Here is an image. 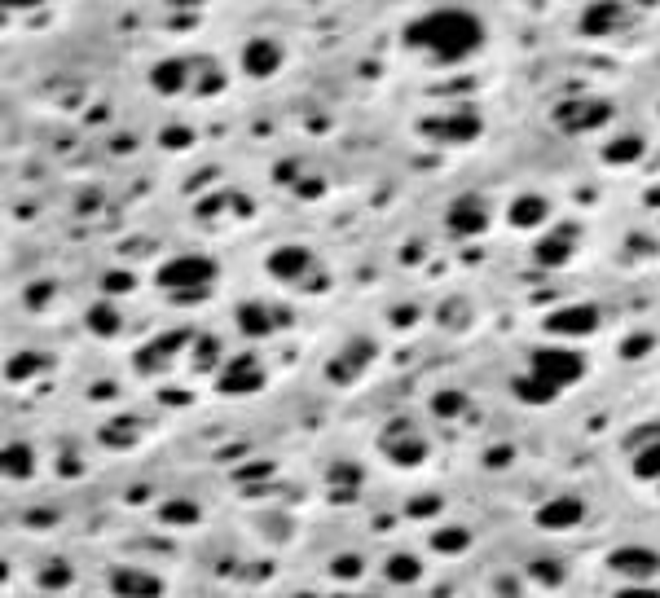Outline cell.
Instances as JSON below:
<instances>
[{"instance_id": "obj_1", "label": "cell", "mask_w": 660, "mask_h": 598, "mask_svg": "<svg viewBox=\"0 0 660 598\" xmlns=\"http://www.w3.org/2000/svg\"><path fill=\"white\" fill-rule=\"evenodd\" d=\"M484 40V27L476 14H462V9H436V14L418 18L410 31H405V44L423 49L427 58L440 62H462L467 53H476Z\"/></svg>"}, {"instance_id": "obj_2", "label": "cell", "mask_w": 660, "mask_h": 598, "mask_svg": "<svg viewBox=\"0 0 660 598\" xmlns=\"http://www.w3.org/2000/svg\"><path fill=\"white\" fill-rule=\"evenodd\" d=\"M542 383H550L555 392H564V387L581 383L586 379V357H581L577 348H568V343H546V348L533 352V370Z\"/></svg>"}, {"instance_id": "obj_3", "label": "cell", "mask_w": 660, "mask_h": 598, "mask_svg": "<svg viewBox=\"0 0 660 598\" xmlns=\"http://www.w3.org/2000/svg\"><path fill=\"white\" fill-rule=\"evenodd\" d=\"M216 278V264L203 260V256H181V260H168L159 273H154V282L163 286V291L172 295H185V291H207Z\"/></svg>"}, {"instance_id": "obj_4", "label": "cell", "mask_w": 660, "mask_h": 598, "mask_svg": "<svg viewBox=\"0 0 660 598\" xmlns=\"http://www.w3.org/2000/svg\"><path fill=\"white\" fill-rule=\"evenodd\" d=\"M379 449H383V458L392 462V467H423L427 462V440L418 436V431H410V427H388L383 431V440H379Z\"/></svg>"}, {"instance_id": "obj_5", "label": "cell", "mask_w": 660, "mask_h": 598, "mask_svg": "<svg viewBox=\"0 0 660 598\" xmlns=\"http://www.w3.org/2000/svg\"><path fill=\"white\" fill-rule=\"evenodd\" d=\"M546 335H559V339H581V335H594L599 330V308L594 304H564V308H555L546 321Z\"/></svg>"}, {"instance_id": "obj_6", "label": "cell", "mask_w": 660, "mask_h": 598, "mask_svg": "<svg viewBox=\"0 0 660 598\" xmlns=\"http://www.w3.org/2000/svg\"><path fill=\"white\" fill-rule=\"evenodd\" d=\"M608 568H612L621 581L643 585V581H652L656 572H660V555H656L652 546H616L612 559H608Z\"/></svg>"}, {"instance_id": "obj_7", "label": "cell", "mask_w": 660, "mask_h": 598, "mask_svg": "<svg viewBox=\"0 0 660 598\" xmlns=\"http://www.w3.org/2000/svg\"><path fill=\"white\" fill-rule=\"evenodd\" d=\"M581 524H586V502L581 497H550L537 511V528H546V533H572Z\"/></svg>"}, {"instance_id": "obj_8", "label": "cell", "mask_w": 660, "mask_h": 598, "mask_svg": "<svg viewBox=\"0 0 660 598\" xmlns=\"http://www.w3.org/2000/svg\"><path fill=\"white\" fill-rule=\"evenodd\" d=\"M216 387L225 396H247V392H260L264 387V365L260 361H251V357H238V361H229V365H220V379Z\"/></svg>"}, {"instance_id": "obj_9", "label": "cell", "mask_w": 660, "mask_h": 598, "mask_svg": "<svg viewBox=\"0 0 660 598\" xmlns=\"http://www.w3.org/2000/svg\"><path fill=\"white\" fill-rule=\"evenodd\" d=\"M110 594L115 598H163V581L141 568H119L110 577Z\"/></svg>"}, {"instance_id": "obj_10", "label": "cell", "mask_w": 660, "mask_h": 598, "mask_svg": "<svg viewBox=\"0 0 660 598\" xmlns=\"http://www.w3.org/2000/svg\"><path fill=\"white\" fill-rule=\"evenodd\" d=\"M308 264H313V256H308L304 247H295V242H286V247H273L269 251L264 269H269L278 282H300L304 273H308Z\"/></svg>"}, {"instance_id": "obj_11", "label": "cell", "mask_w": 660, "mask_h": 598, "mask_svg": "<svg viewBox=\"0 0 660 598\" xmlns=\"http://www.w3.org/2000/svg\"><path fill=\"white\" fill-rule=\"evenodd\" d=\"M278 66H282V49L273 40H251L247 49H242V71H247L251 80H269Z\"/></svg>"}, {"instance_id": "obj_12", "label": "cell", "mask_w": 660, "mask_h": 598, "mask_svg": "<svg viewBox=\"0 0 660 598\" xmlns=\"http://www.w3.org/2000/svg\"><path fill=\"white\" fill-rule=\"evenodd\" d=\"M506 220H511V229H537L550 220V203L542 194H520L511 207H506Z\"/></svg>"}, {"instance_id": "obj_13", "label": "cell", "mask_w": 660, "mask_h": 598, "mask_svg": "<svg viewBox=\"0 0 660 598\" xmlns=\"http://www.w3.org/2000/svg\"><path fill=\"white\" fill-rule=\"evenodd\" d=\"M484 225H489V212H484V203L476 194L458 198V203L449 207V229H454V234H480Z\"/></svg>"}, {"instance_id": "obj_14", "label": "cell", "mask_w": 660, "mask_h": 598, "mask_svg": "<svg viewBox=\"0 0 660 598\" xmlns=\"http://www.w3.org/2000/svg\"><path fill=\"white\" fill-rule=\"evenodd\" d=\"M621 27V5L616 0H603V5H590L586 18H581V31L586 36H608V31Z\"/></svg>"}, {"instance_id": "obj_15", "label": "cell", "mask_w": 660, "mask_h": 598, "mask_svg": "<svg viewBox=\"0 0 660 598\" xmlns=\"http://www.w3.org/2000/svg\"><path fill=\"white\" fill-rule=\"evenodd\" d=\"M238 330L247 339H264L273 330V317H269V308L260 304V299H247V304H238Z\"/></svg>"}, {"instance_id": "obj_16", "label": "cell", "mask_w": 660, "mask_h": 598, "mask_svg": "<svg viewBox=\"0 0 660 598\" xmlns=\"http://www.w3.org/2000/svg\"><path fill=\"white\" fill-rule=\"evenodd\" d=\"M5 475L9 480H31L36 475V453L27 440H9L5 445Z\"/></svg>"}, {"instance_id": "obj_17", "label": "cell", "mask_w": 660, "mask_h": 598, "mask_svg": "<svg viewBox=\"0 0 660 598\" xmlns=\"http://www.w3.org/2000/svg\"><path fill=\"white\" fill-rule=\"evenodd\" d=\"M511 392L520 396L524 405H550V401H555V396H559L555 387L542 383V379H537V374H520V379L511 383Z\"/></svg>"}, {"instance_id": "obj_18", "label": "cell", "mask_w": 660, "mask_h": 598, "mask_svg": "<svg viewBox=\"0 0 660 598\" xmlns=\"http://www.w3.org/2000/svg\"><path fill=\"white\" fill-rule=\"evenodd\" d=\"M383 577H388L392 585H414L418 577H423V563H418L414 555H405V550H396V555L383 563Z\"/></svg>"}, {"instance_id": "obj_19", "label": "cell", "mask_w": 660, "mask_h": 598, "mask_svg": "<svg viewBox=\"0 0 660 598\" xmlns=\"http://www.w3.org/2000/svg\"><path fill=\"white\" fill-rule=\"evenodd\" d=\"M119 326H124V317H119V308L110 304V299H102V304L88 308V330H93V335L110 339V335H119Z\"/></svg>"}, {"instance_id": "obj_20", "label": "cell", "mask_w": 660, "mask_h": 598, "mask_svg": "<svg viewBox=\"0 0 660 598\" xmlns=\"http://www.w3.org/2000/svg\"><path fill=\"white\" fill-rule=\"evenodd\" d=\"M159 519L172 528H190V524H198V506L185 502V497H172V502L159 506Z\"/></svg>"}, {"instance_id": "obj_21", "label": "cell", "mask_w": 660, "mask_h": 598, "mask_svg": "<svg viewBox=\"0 0 660 598\" xmlns=\"http://www.w3.org/2000/svg\"><path fill=\"white\" fill-rule=\"evenodd\" d=\"M436 124H440V128H427L436 141H471V137L480 132L476 119H436Z\"/></svg>"}, {"instance_id": "obj_22", "label": "cell", "mask_w": 660, "mask_h": 598, "mask_svg": "<svg viewBox=\"0 0 660 598\" xmlns=\"http://www.w3.org/2000/svg\"><path fill=\"white\" fill-rule=\"evenodd\" d=\"M467 546H471L467 528H436V533H432V550H436V555H462Z\"/></svg>"}, {"instance_id": "obj_23", "label": "cell", "mask_w": 660, "mask_h": 598, "mask_svg": "<svg viewBox=\"0 0 660 598\" xmlns=\"http://www.w3.org/2000/svg\"><path fill=\"white\" fill-rule=\"evenodd\" d=\"M185 75H190V62H163V66H154V84H159L163 93H181Z\"/></svg>"}, {"instance_id": "obj_24", "label": "cell", "mask_w": 660, "mask_h": 598, "mask_svg": "<svg viewBox=\"0 0 660 598\" xmlns=\"http://www.w3.org/2000/svg\"><path fill=\"white\" fill-rule=\"evenodd\" d=\"M634 475H638V480H660V440H652L647 449H638Z\"/></svg>"}, {"instance_id": "obj_25", "label": "cell", "mask_w": 660, "mask_h": 598, "mask_svg": "<svg viewBox=\"0 0 660 598\" xmlns=\"http://www.w3.org/2000/svg\"><path fill=\"white\" fill-rule=\"evenodd\" d=\"M181 343H185V330H172V335H168V339H163V343H150V348H146V352H141V357H137V361H141V365H150V361H168V357H172V352H176V348H181Z\"/></svg>"}, {"instance_id": "obj_26", "label": "cell", "mask_w": 660, "mask_h": 598, "mask_svg": "<svg viewBox=\"0 0 660 598\" xmlns=\"http://www.w3.org/2000/svg\"><path fill=\"white\" fill-rule=\"evenodd\" d=\"M432 409H436V418H458L462 409H467V396H462V392H436Z\"/></svg>"}, {"instance_id": "obj_27", "label": "cell", "mask_w": 660, "mask_h": 598, "mask_svg": "<svg viewBox=\"0 0 660 598\" xmlns=\"http://www.w3.org/2000/svg\"><path fill=\"white\" fill-rule=\"evenodd\" d=\"M568 247H572V238H546L542 247H537V260L555 269V264H564V260H568Z\"/></svg>"}, {"instance_id": "obj_28", "label": "cell", "mask_w": 660, "mask_h": 598, "mask_svg": "<svg viewBox=\"0 0 660 598\" xmlns=\"http://www.w3.org/2000/svg\"><path fill=\"white\" fill-rule=\"evenodd\" d=\"M638 154H643V141H638V137H621V141H612V146H608L612 163H634Z\"/></svg>"}, {"instance_id": "obj_29", "label": "cell", "mask_w": 660, "mask_h": 598, "mask_svg": "<svg viewBox=\"0 0 660 598\" xmlns=\"http://www.w3.org/2000/svg\"><path fill=\"white\" fill-rule=\"evenodd\" d=\"M533 577L542 581V585H559V581H564V563H555V559H537V563H533Z\"/></svg>"}, {"instance_id": "obj_30", "label": "cell", "mask_w": 660, "mask_h": 598, "mask_svg": "<svg viewBox=\"0 0 660 598\" xmlns=\"http://www.w3.org/2000/svg\"><path fill=\"white\" fill-rule=\"evenodd\" d=\"M330 572H335V577H344V581H352V577H361V559L357 555H344V559L330 563Z\"/></svg>"}, {"instance_id": "obj_31", "label": "cell", "mask_w": 660, "mask_h": 598, "mask_svg": "<svg viewBox=\"0 0 660 598\" xmlns=\"http://www.w3.org/2000/svg\"><path fill=\"white\" fill-rule=\"evenodd\" d=\"M66 577H71V572H66L62 563H58V568H49V572H44V585H49V590H62V585H71Z\"/></svg>"}, {"instance_id": "obj_32", "label": "cell", "mask_w": 660, "mask_h": 598, "mask_svg": "<svg viewBox=\"0 0 660 598\" xmlns=\"http://www.w3.org/2000/svg\"><path fill=\"white\" fill-rule=\"evenodd\" d=\"M647 348H652V335H643V339H630V343H625V357H638V352H647Z\"/></svg>"}, {"instance_id": "obj_33", "label": "cell", "mask_w": 660, "mask_h": 598, "mask_svg": "<svg viewBox=\"0 0 660 598\" xmlns=\"http://www.w3.org/2000/svg\"><path fill=\"white\" fill-rule=\"evenodd\" d=\"M44 0H5V9H40Z\"/></svg>"}, {"instance_id": "obj_34", "label": "cell", "mask_w": 660, "mask_h": 598, "mask_svg": "<svg viewBox=\"0 0 660 598\" xmlns=\"http://www.w3.org/2000/svg\"><path fill=\"white\" fill-rule=\"evenodd\" d=\"M616 598H660V594L656 590H621Z\"/></svg>"}, {"instance_id": "obj_35", "label": "cell", "mask_w": 660, "mask_h": 598, "mask_svg": "<svg viewBox=\"0 0 660 598\" xmlns=\"http://www.w3.org/2000/svg\"><path fill=\"white\" fill-rule=\"evenodd\" d=\"M286 598H322V594H313V590H300V594H286Z\"/></svg>"}]
</instances>
